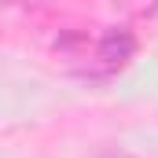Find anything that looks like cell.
I'll list each match as a JSON object with an SVG mask.
<instances>
[{
	"label": "cell",
	"mask_w": 158,
	"mask_h": 158,
	"mask_svg": "<svg viewBox=\"0 0 158 158\" xmlns=\"http://www.w3.org/2000/svg\"><path fill=\"white\" fill-rule=\"evenodd\" d=\"M0 4H7V0H0Z\"/></svg>",
	"instance_id": "obj_2"
},
{
	"label": "cell",
	"mask_w": 158,
	"mask_h": 158,
	"mask_svg": "<svg viewBox=\"0 0 158 158\" xmlns=\"http://www.w3.org/2000/svg\"><path fill=\"white\" fill-rule=\"evenodd\" d=\"M136 52V37L129 30H107L103 40H99V59L107 66H118V63H129Z\"/></svg>",
	"instance_id": "obj_1"
}]
</instances>
